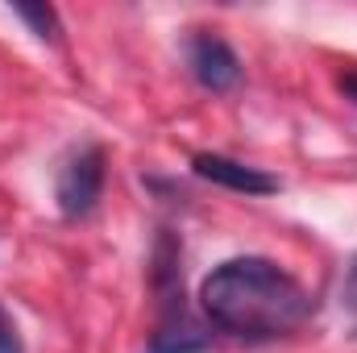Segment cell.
<instances>
[{
	"label": "cell",
	"mask_w": 357,
	"mask_h": 353,
	"mask_svg": "<svg viewBox=\"0 0 357 353\" xmlns=\"http://www.w3.org/2000/svg\"><path fill=\"white\" fill-rule=\"evenodd\" d=\"M341 88L349 91V96H357V75H345V80H341Z\"/></svg>",
	"instance_id": "9"
},
{
	"label": "cell",
	"mask_w": 357,
	"mask_h": 353,
	"mask_svg": "<svg viewBox=\"0 0 357 353\" xmlns=\"http://www.w3.org/2000/svg\"><path fill=\"white\" fill-rule=\"evenodd\" d=\"M0 353H25V341H21V333L4 308H0Z\"/></svg>",
	"instance_id": "7"
},
{
	"label": "cell",
	"mask_w": 357,
	"mask_h": 353,
	"mask_svg": "<svg viewBox=\"0 0 357 353\" xmlns=\"http://www.w3.org/2000/svg\"><path fill=\"white\" fill-rule=\"evenodd\" d=\"M100 195H104V150L100 146H84L59 171V183H54L59 212L71 216V220L91 216L96 204H100Z\"/></svg>",
	"instance_id": "2"
},
{
	"label": "cell",
	"mask_w": 357,
	"mask_h": 353,
	"mask_svg": "<svg viewBox=\"0 0 357 353\" xmlns=\"http://www.w3.org/2000/svg\"><path fill=\"white\" fill-rule=\"evenodd\" d=\"M199 303L220 333L274 341L299 329L312 312L307 291L270 258H229L199 287Z\"/></svg>",
	"instance_id": "1"
},
{
	"label": "cell",
	"mask_w": 357,
	"mask_h": 353,
	"mask_svg": "<svg viewBox=\"0 0 357 353\" xmlns=\"http://www.w3.org/2000/svg\"><path fill=\"white\" fill-rule=\"evenodd\" d=\"M13 13L42 38V42H54L59 38V13L50 4H13Z\"/></svg>",
	"instance_id": "6"
},
{
	"label": "cell",
	"mask_w": 357,
	"mask_h": 353,
	"mask_svg": "<svg viewBox=\"0 0 357 353\" xmlns=\"http://www.w3.org/2000/svg\"><path fill=\"white\" fill-rule=\"evenodd\" d=\"M150 353H208V333H199L187 316L183 320H167L154 333Z\"/></svg>",
	"instance_id": "5"
},
{
	"label": "cell",
	"mask_w": 357,
	"mask_h": 353,
	"mask_svg": "<svg viewBox=\"0 0 357 353\" xmlns=\"http://www.w3.org/2000/svg\"><path fill=\"white\" fill-rule=\"evenodd\" d=\"M187 63H191V75L199 80V88L208 91H233L241 84V59L216 33H195L191 50H187Z\"/></svg>",
	"instance_id": "3"
},
{
	"label": "cell",
	"mask_w": 357,
	"mask_h": 353,
	"mask_svg": "<svg viewBox=\"0 0 357 353\" xmlns=\"http://www.w3.org/2000/svg\"><path fill=\"white\" fill-rule=\"evenodd\" d=\"M195 175L216 183V187H229V191H241V195H274L278 191V179L258 171V167H245L237 158H225V154H195L191 158Z\"/></svg>",
	"instance_id": "4"
},
{
	"label": "cell",
	"mask_w": 357,
	"mask_h": 353,
	"mask_svg": "<svg viewBox=\"0 0 357 353\" xmlns=\"http://www.w3.org/2000/svg\"><path fill=\"white\" fill-rule=\"evenodd\" d=\"M341 303H345V312H354L357 316V258L349 262L345 278H341Z\"/></svg>",
	"instance_id": "8"
}]
</instances>
